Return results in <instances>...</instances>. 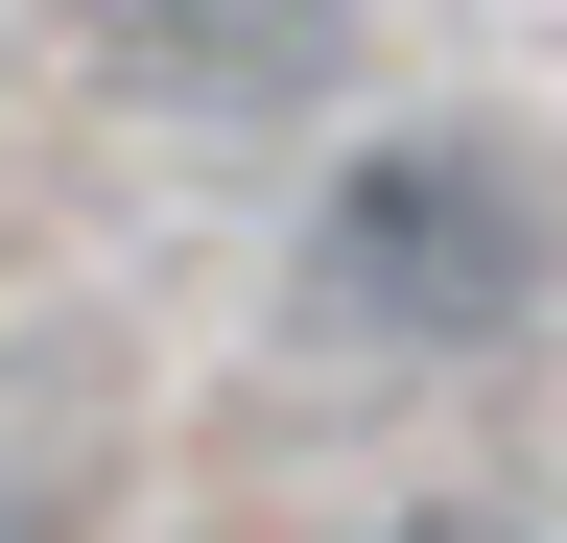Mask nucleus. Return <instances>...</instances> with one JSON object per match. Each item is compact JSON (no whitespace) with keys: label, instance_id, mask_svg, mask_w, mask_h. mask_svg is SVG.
<instances>
[{"label":"nucleus","instance_id":"f257e3e1","mask_svg":"<svg viewBox=\"0 0 567 543\" xmlns=\"http://www.w3.org/2000/svg\"><path fill=\"white\" fill-rule=\"evenodd\" d=\"M544 284H567V213H544V166L496 143V118H402V143H354L331 213H308V331L379 355V378L520 355Z\"/></svg>","mask_w":567,"mask_h":543},{"label":"nucleus","instance_id":"f03ea898","mask_svg":"<svg viewBox=\"0 0 567 543\" xmlns=\"http://www.w3.org/2000/svg\"><path fill=\"white\" fill-rule=\"evenodd\" d=\"M95 48L166 118H308L354 72V0H95Z\"/></svg>","mask_w":567,"mask_h":543},{"label":"nucleus","instance_id":"7ed1b4c3","mask_svg":"<svg viewBox=\"0 0 567 543\" xmlns=\"http://www.w3.org/2000/svg\"><path fill=\"white\" fill-rule=\"evenodd\" d=\"M402 543H520V520H402Z\"/></svg>","mask_w":567,"mask_h":543},{"label":"nucleus","instance_id":"20e7f679","mask_svg":"<svg viewBox=\"0 0 567 543\" xmlns=\"http://www.w3.org/2000/svg\"><path fill=\"white\" fill-rule=\"evenodd\" d=\"M0 543H24V472H0Z\"/></svg>","mask_w":567,"mask_h":543}]
</instances>
